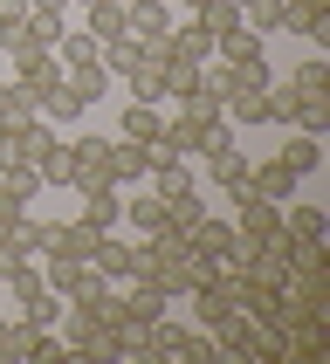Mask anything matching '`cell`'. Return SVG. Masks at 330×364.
I'll use <instances>...</instances> for the list:
<instances>
[{
  "mask_svg": "<svg viewBox=\"0 0 330 364\" xmlns=\"http://www.w3.org/2000/svg\"><path fill=\"white\" fill-rule=\"evenodd\" d=\"M41 282L62 303H82L90 289H103V275H97V262H76V255H41Z\"/></svg>",
  "mask_w": 330,
  "mask_h": 364,
  "instance_id": "obj_1",
  "label": "cell"
},
{
  "mask_svg": "<svg viewBox=\"0 0 330 364\" xmlns=\"http://www.w3.org/2000/svg\"><path fill=\"white\" fill-rule=\"evenodd\" d=\"M282 344H289V358H324V350H330V323H324V309H289Z\"/></svg>",
  "mask_w": 330,
  "mask_h": 364,
  "instance_id": "obj_2",
  "label": "cell"
},
{
  "mask_svg": "<svg viewBox=\"0 0 330 364\" xmlns=\"http://www.w3.org/2000/svg\"><path fill=\"white\" fill-rule=\"evenodd\" d=\"M275 227H282V206L275 200H262V193H241V200H234V234H241V241H268Z\"/></svg>",
  "mask_w": 330,
  "mask_h": 364,
  "instance_id": "obj_3",
  "label": "cell"
},
{
  "mask_svg": "<svg viewBox=\"0 0 330 364\" xmlns=\"http://www.w3.org/2000/svg\"><path fill=\"white\" fill-rule=\"evenodd\" d=\"M282 35H303V41H330V7L324 0H282Z\"/></svg>",
  "mask_w": 330,
  "mask_h": 364,
  "instance_id": "obj_4",
  "label": "cell"
},
{
  "mask_svg": "<svg viewBox=\"0 0 330 364\" xmlns=\"http://www.w3.org/2000/svg\"><path fill=\"white\" fill-rule=\"evenodd\" d=\"M97 241H103V227H90L82 213L48 227V255H76V262H90V255H97Z\"/></svg>",
  "mask_w": 330,
  "mask_h": 364,
  "instance_id": "obj_5",
  "label": "cell"
},
{
  "mask_svg": "<svg viewBox=\"0 0 330 364\" xmlns=\"http://www.w3.org/2000/svg\"><path fill=\"white\" fill-rule=\"evenodd\" d=\"M35 48V14L28 0H0V55H28Z\"/></svg>",
  "mask_w": 330,
  "mask_h": 364,
  "instance_id": "obj_6",
  "label": "cell"
},
{
  "mask_svg": "<svg viewBox=\"0 0 330 364\" xmlns=\"http://www.w3.org/2000/svg\"><path fill=\"white\" fill-rule=\"evenodd\" d=\"M296 186H303V179H296V172H289L282 159L247 165V193H262V200H275V206H282V200H296Z\"/></svg>",
  "mask_w": 330,
  "mask_h": 364,
  "instance_id": "obj_7",
  "label": "cell"
},
{
  "mask_svg": "<svg viewBox=\"0 0 330 364\" xmlns=\"http://www.w3.org/2000/svg\"><path fill=\"white\" fill-rule=\"evenodd\" d=\"M82 220L110 234V227L124 220V186H110V179H103V186H82Z\"/></svg>",
  "mask_w": 330,
  "mask_h": 364,
  "instance_id": "obj_8",
  "label": "cell"
},
{
  "mask_svg": "<svg viewBox=\"0 0 330 364\" xmlns=\"http://www.w3.org/2000/svg\"><path fill=\"white\" fill-rule=\"evenodd\" d=\"M14 82L21 90H48V82H62V62H55V48H28V55H14Z\"/></svg>",
  "mask_w": 330,
  "mask_h": 364,
  "instance_id": "obj_9",
  "label": "cell"
},
{
  "mask_svg": "<svg viewBox=\"0 0 330 364\" xmlns=\"http://www.w3.org/2000/svg\"><path fill=\"white\" fill-rule=\"evenodd\" d=\"M35 117L55 124V131H69V124L82 117V103H76V90H69V82H48V90L35 97Z\"/></svg>",
  "mask_w": 330,
  "mask_h": 364,
  "instance_id": "obj_10",
  "label": "cell"
},
{
  "mask_svg": "<svg viewBox=\"0 0 330 364\" xmlns=\"http://www.w3.org/2000/svg\"><path fill=\"white\" fill-rule=\"evenodd\" d=\"M103 165H110V179H117V186H138V179H144V165H151V151H144V144H131V138H110Z\"/></svg>",
  "mask_w": 330,
  "mask_h": 364,
  "instance_id": "obj_11",
  "label": "cell"
},
{
  "mask_svg": "<svg viewBox=\"0 0 330 364\" xmlns=\"http://www.w3.org/2000/svg\"><path fill=\"white\" fill-rule=\"evenodd\" d=\"M282 234H289V241H324V234H330L324 206H309V200L289 206V200H282Z\"/></svg>",
  "mask_w": 330,
  "mask_h": 364,
  "instance_id": "obj_12",
  "label": "cell"
},
{
  "mask_svg": "<svg viewBox=\"0 0 330 364\" xmlns=\"http://www.w3.org/2000/svg\"><path fill=\"white\" fill-rule=\"evenodd\" d=\"M62 82H69V90H76V103L90 110V103H103V97H110V82H117V76H110L103 62H82V69H62Z\"/></svg>",
  "mask_w": 330,
  "mask_h": 364,
  "instance_id": "obj_13",
  "label": "cell"
},
{
  "mask_svg": "<svg viewBox=\"0 0 330 364\" xmlns=\"http://www.w3.org/2000/svg\"><path fill=\"white\" fill-rule=\"evenodd\" d=\"M35 289H41V262H21V255H14V262H7V275H0V303L21 309Z\"/></svg>",
  "mask_w": 330,
  "mask_h": 364,
  "instance_id": "obj_14",
  "label": "cell"
},
{
  "mask_svg": "<svg viewBox=\"0 0 330 364\" xmlns=\"http://www.w3.org/2000/svg\"><path fill=\"white\" fill-rule=\"evenodd\" d=\"M268 48H262V35H255V28H227V35H213V62H262Z\"/></svg>",
  "mask_w": 330,
  "mask_h": 364,
  "instance_id": "obj_15",
  "label": "cell"
},
{
  "mask_svg": "<svg viewBox=\"0 0 330 364\" xmlns=\"http://www.w3.org/2000/svg\"><path fill=\"white\" fill-rule=\"evenodd\" d=\"M0 241L14 247L21 262H41V255H48V227H41V220H35V213H21V220H14V227H7V234H0Z\"/></svg>",
  "mask_w": 330,
  "mask_h": 364,
  "instance_id": "obj_16",
  "label": "cell"
},
{
  "mask_svg": "<svg viewBox=\"0 0 330 364\" xmlns=\"http://www.w3.org/2000/svg\"><path fill=\"white\" fill-rule=\"evenodd\" d=\"M90 262H97L103 282H131V241H117V227L97 241V255H90Z\"/></svg>",
  "mask_w": 330,
  "mask_h": 364,
  "instance_id": "obj_17",
  "label": "cell"
},
{
  "mask_svg": "<svg viewBox=\"0 0 330 364\" xmlns=\"http://www.w3.org/2000/svg\"><path fill=\"white\" fill-rule=\"evenodd\" d=\"M172 55L200 62V69H213V35H206L200 21H172Z\"/></svg>",
  "mask_w": 330,
  "mask_h": 364,
  "instance_id": "obj_18",
  "label": "cell"
},
{
  "mask_svg": "<svg viewBox=\"0 0 330 364\" xmlns=\"http://www.w3.org/2000/svg\"><path fill=\"white\" fill-rule=\"evenodd\" d=\"M186 241L206 247V255H234V220H220V213H200V220L186 227Z\"/></svg>",
  "mask_w": 330,
  "mask_h": 364,
  "instance_id": "obj_19",
  "label": "cell"
},
{
  "mask_svg": "<svg viewBox=\"0 0 330 364\" xmlns=\"http://www.w3.org/2000/svg\"><path fill=\"white\" fill-rule=\"evenodd\" d=\"M220 110H227V90L213 76H206L193 97H179V117H193V124H220Z\"/></svg>",
  "mask_w": 330,
  "mask_h": 364,
  "instance_id": "obj_20",
  "label": "cell"
},
{
  "mask_svg": "<svg viewBox=\"0 0 330 364\" xmlns=\"http://www.w3.org/2000/svg\"><path fill=\"white\" fill-rule=\"evenodd\" d=\"M159 131H165L159 103H124V124H117V138H131V144H151Z\"/></svg>",
  "mask_w": 330,
  "mask_h": 364,
  "instance_id": "obj_21",
  "label": "cell"
},
{
  "mask_svg": "<svg viewBox=\"0 0 330 364\" xmlns=\"http://www.w3.org/2000/svg\"><path fill=\"white\" fill-rule=\"evenodd\" d=\"M165 28H172V14H165V0H131V7H124V35H165Z\"/></svg>",
  "mask_w": 330,
  "mask_h": 364,
  "instance_id": "obj_22",
  "label": "cell"
},
{
  "mask_svg": "<svg viewBox=\"0 0 330 364\" xmlns=\"http://www.w3.org/2000/svg\"><path fill=\"white\" fill-rule=\"evenodd\" d=\"M275 159H282L289 172H296V179H309V172L324 165V138H309V131H296V138H289L282 151H275Z\"/></svg>",
  "mask_w": 330,
  "mask_h": 364,
  "instance_id": "obj_23",
  "label": "cell"
},
{
  "mask_svg": "<svg viewBox=\"0 0 330 364\" xmlns=\"http://www.w3.org/2000/svg\"><path fill=\"white\" fill-rule=\"evenodd\" d=\"M159 76H165V97L179 103V97H193V90L206 82V69H200V62H186V55H172V62H159Z\"/></svg>",
  "mask_w": 330,
  "mask_h": 364,
  "instance_id": "obj_24",
  "label": "cell"
},
{
  "mask_svg": "<svg viewBox=\"0 0 330 364\" xmlns=\"http://www.w3.org/2000/svg\"><path fill=\"white\" fill-rule=\"evenodd\" d=\"M289 90H296V97H330V62L324 55H303L296 69H289Z\"/></svg>",
  "mask_w": 330,
  "mask_h": 364,
  "instance_id": "obj_25",
  "label": "cell"
},
{
  "mask_svg": "<svg viewBox=\"0 0 330 364\" xmlns=\"http://www.w3.org/2000/svg\"><path fill=\"white\" fill-rule=\"evenodd\" d=\"M97 62H103V69H110V76L124 82V76H131V69L144 62V55H138V35H110V41L97 48Z\"/></svg>",
  "mask_w": 330,
  "mask_h": 364,
  "instance_id": "obj_26",
  "label": "cell"
},
{
  "mask_svg": "<svg viewBox=\"0 0 330 364\" xmlns=\"http://www.w3.org/2000/svg\"><path fill=\"white\" fill-rule=\"evenodd\" d=\"M97 48H103V41L90 35V28H76V35L62 28V35H55V62H62V69H82V62H97Z\"/></svg>",
  "mask_w": 330,
  "mask_h": 364,
  "instance_id": "obj_27",
  "label": "cell"
},
{
  "mask_svg": "<svg viewBox=\"0 0 330 364\" xmlns=\"http://www.w3.org/2000/svg\"><path fill=\"white\" fill-rule=\"evenodd\" d=\"M82 28H90L97 41L124 35V0H90V7H82Z\"/></svg>",
  "mask_w": 330,
  "mask_h": 364,
  "instance_id": "obj_28",
  "label": "cell"
},
{
  "mask_svg": "<svg viewBox=\"0 0 330 364\" xmlns=\"http://www.w3.org/2000/svg\"><path fill=\"white\" fill-rule=\"evenodd\" d=\"M206 131H213V124H193V117H172L159 131L165 144H172V151H179V159H193V151H206Z\"/></svg>",
  "mask_w": 330,
  "mask_h": 364,
  "instance_id": "obj_29",
  "label": "cell"
},
{
  "mask_svg": "<svg viewBox=\"0 0 330 364\" xmlns=\"http://www.w3.org/2000/svg\"><path fill=\"white\" fill-rule=\"evenodd\" d=\"M62 309H69V303H62L55 289L41 282V289H35V296H28V303H21V309H14V316H28V323H41V330H55V323H62Z\"/></svg>",
  "mask_w": 330,
  "mask_h": 364,
  "instance_id": "obj_30",
  "label": "cell"
},
{
  "mask_svg": "<svg viewBox=\"0 0 330 364\" xmlns=\"http://www.w3.org/2000/svg\"><path fill=\"white\" fill-rule=\"evenodd\" d=\"M289 131L324 138V131H330V97H296V110H289Z\"/></svg>",
  "mask_w": 330,
  "mask_h": 364,
  "instance_id": "obj_31",
  "label": "cell"
},
{
  "mask_svg": "<svg viewBox=\"0 0 330 364\" xmlns=\"http://www.w3.org/2000/svg\"><path fill=\"white\" fill-rule=\"evenodd\" d=\"M200 213H206L200 186H186V193H165V227H179V234H186V227L200 220Z\"/></svg>",
  "mask_w": 330,
  "mask_h": 364,
  "instance_id": "obj_32",
  "label": "cell"
},
{
  "mask_svg": "<svg viewBox=\"0 0 330 364\" xmlns=\"http://www.w3.org/2000/svg\"><path fill=\"white\" fill-rule=\"evenodd\" d=\"M124 90H131V103H165V76L151 69V62H138V69L124 76Z\"/></svg>",
  "mask_w": 330,
  "mask_h": 364,
  "instance_id": "obj_33",
  "label": "cell"
},
{
  "mask_svg": "<svg viewBox=\"0 0 330 364\" xmlns=\"http://www.w3.org/2000/svg\"><path fill=\"white\" fill-rule=\"evenodd\" d=\"M193 21H200L206 35H227V28H241V7L234 0H206V7H193Z\"/></svg>",
  "mask_w": 330,
  "mask_h": 364,
  "instance_id": "obj_34",
  "label": "cell"
},
{
  "mask_svg": "<svg viewBox=\"0 0 330 364\" xmlns=\"http://www.w3.org/2000/svg\"><path fill=\"white\" fill-rule=\"evenodd\" d=\"M0 179L14 186L21 200H41V193H48V179H41V165H0Z\"/></svg>",
  "mask_w": 330,
  "mask_h": 364,
  "instance_id": "obj_35",
  "label": "cell"
},
{
  "mask_svg": "<svg viewBox=\"0 0 330 364\" xmlns=\"http://www.w3.org/2000/svg\"><path fill=\"white\" fill-rule=\"evenodd\" d=\"M124 220L138 227V234H151V227H165V200L151 193V200H124Z\"/></svg>",
  "mask_w": 330,
  "mask_h": 364,
  "instance_id": "obj_36",
  "label": "cell"
},
{
  "mask_svg": "<svg viewBox=\"0 0 330 364\" xmlns=\"http://www.w3.org/2000/svg\"><path fill=\"white\" fill-rule=\"evenodd\" d=\"M14 117H35V90H21V82H0V124Z\"/></svg>",
  "mask_w": 330,
  "mask_h": 364,
  "instance_id": "obj_37",
  "label": "cell"
},
{
  "mask_svg": "<svg viewBox=\"0 0 330 364\" xmlns=\"http://www.w3.org/2000/svg\"><path fill=\"white\" fill-rule=\"evenodd\" d=\"M69 172H76V159H69V144H48V151H41V179H48V186H69Z\"/></svg>",
  "mask_w": 330,
  "mask_h": 364,
  "instance_id": "obj_38",
  "label": "cell"
},
{
  "mask_svg": "<svg viewBox=\"0 0 330 364\" xmlns=\"http://www.w3.org/2000/svg\"><path fill=\"white\" fill-rule=\"evenodd\" d=\"M241 21L255 28V35H275V21H282V0H247Z\"/></svg>",
  "mask_w": 330,
  "mask_h": 364,
  "instance_id": "obj_39",
  "label": "cell"
},
{
  "mask_svg": "<svg viewBox=\"0 0 330 364\" xmlns=\"http://www.w3.org/2000/svg\"><path fill=\"white\" fill-rule=\"evenodd\" d=\"M21 213H28V200H21L14 186L0 179V234H7V227H14V220H21Z\"/></svg>",
  "mask_w": 330,
  "mask_h": 364,
  "instance_id": "obj_40",
  "label": "cell"
},
{
  "mask_svg": "<svg viewBox=\"0 0 330 364\" xmlns=\"http://www.w3.org/2000/svg\"><path fill=\"white\" fill-rule=\"evenodd\" d=\"M28 7H35V14H62V21H69V0H28Z\"/></svg>",
  "mask_w": 330,
  "mask_h": 364,
  "instance_id": "obj_41",
  "label": "cell"
},
{
  "mask_svg": "<svg viewBox=\"0 0 330 364\" xmlns=\"http://www.w3.org/2000/svg\"><path fill=\"white\" fill-rule=\"evenodd\" d=\"M179 7H186V14H193V7H206V0H179Z\"/></svg>",
  "mask_w": 330,
  "mask_h": 364,
  "instance_id": "obj_42",
  "label": "cell"
},
{
  "mask_svg": "<svg viewBox=\"0 0 330 364\" xmlns=\"http://www.w3.org/2000/svg\"><path fill=\"white\" fill-rule=\"evenodd\" d=\"M7 316H14V309H7V303H0V323H7Z\"/></svg>",
  "mask_w": 330,
  "mask_h": 364,
  "instance_id": "obj_43",
  "label": "cell"
},
{
  "mask_svg": "<svg viewBox=\"0 0 330 364\" xmlns=\"http://www.w3.org/2000/svg\"><path fill=\"white\" fill-rule=\"evenodd\" d=\"M69 7H90V0H69Z\"/></svg>",
  "mask_w": 330,
  "mask_h": 364,
  "instance_id": "obj_44",
  "label": "cell"
},
{
  "mask_svg": "<svg viewBox=\"0 0 330 364\" xmlns=\"http://www.w3.org/2000/svg\"><path fill=\"white\" fill-rule=\"evenodd\" d=\"M234 7H247V0H234Z\"/></svg>",
  "mask_w": 330,
  "mask_h": 364,
  "instance_id": "obj_45",
  "label": "cell"
},
{
  "mask_svg": "<svg viewBox=\"0 0 330 364\" xmlns=\"http://www.w3.org/2000/svg\"><path fill=\"white\" fill-rule=\"evenodd\" d=\"M324 7H330V0H324Z\"/></svg>",
  "mask_w": 330,
  "mask_h": 364,
  "instance_id": "obj_46",
  "label": "cell"
}]
</instances>
